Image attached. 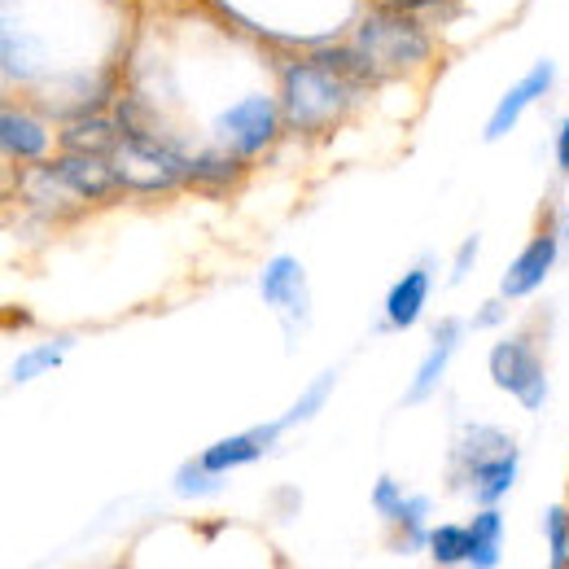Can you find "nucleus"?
I'll return each instance as SVG.
<instances>
[{
  "instance_id": "f257e3e1",
  "label": "nucleus",
  "mask_w": 569,
  "mask_h": 569,
  "mask_svg": "<svg viewBox=\"0 0 569 569\" xmlns=\"http://www.w3.org/2000/svg\"><path fill=\"white\" fill-rule=\"evenodd\" d=\"M351 71H342L338 62H329L325 53H316L311 62H293L284 71V123L298 132H320L329 123H338L359 92Z\"/></svg>"
},
{
  "instance_id": "f03ea898",
  "label": "nucleus",
  "mask_w": 569,
  "mask_h": 569,
  "mask_svg": "<svg viewBox=\"0 0 569 569\" xmlns=\"http://www.w3.org/2000/svg\"><path fill=\"white\" fill-rule=\"evenodd\" d=\"M517 469H521L517 442L491 426H469L451 451V482L469 487L478 508H496L499 499L512 491Z\"/></svg>"
},
{
  "instance_id": "7ed1b4c3",
  "label": "nucleus",
  "mask_w": 569,
  "mask_h": 569,
  "mask_svg": "<svg viewBox=\"0 0 569 569\" xmlns=\"http://www.w3.org/2000/svg\"><path fill=\"white\" fill-rule=\"evenodd\" d=\"M356 53L368 79H381V74H399L426 62L429 36L412 13H381V18H368L359 27Z\"/></svg>"
},
{
  "instance_id": "20e7f679",
  "label": "nucleus",
  "mask_w": 569,
  "mask_h": 569,
  "mask_svg": "<svg viewBox=\"0 0 569 569\" xmlns=\"http://www.w3.org/2000/svg\"><path fill=\"white\" fill-rule=\"evenodd\" d=\"M491 381L530 412L548 403V372L530 338H503L491 347Z\"/></svg>"
},
{
  "instance_id": "39448f33",
  "label": "nucleus",
  "mask_w": 569,
  "mask_h": 569,
  "mask_svg": "<svg viewBox=\"0 0 569 569\" xmlns=\"http://www.w3.org/2000/svg\"><path fill=\"white\" fill-rule=\"evenodd\" d=\"M259 293H263V302L281 316L289 342H298V333H302L307 320H311V293H307V272H302V263H298L293 254L268 259V268L259 272Z\"/></svg>"
},
{
  "instance_id": "423d86ee",
  "label": "nucleus",
  "mask_w": 569,
  "mask_h": 569,
  "mask_svg": "<svg viewBox=\"0 0 569 569\" xmlns=\"http://www.w3.org/2000/svg\"><path fill=\"white\" fill-rule=\"evenodd\" d=\"M214 132H219V144L232 158H254L277 137V106L268 97H246V101H237L232 110L219 114Z\"/></svg>"
},
{
  "instance_id": "0eeeda50",
  "label": "nucleus",
  "mask_w": 569,
  "mask_h": 569,
  "mask_svg": "<svg viewBox=\"0 0 569 569\" xmlns=\"http://www.w3.org/2000/svg\"><path fill=\"white\" fill-rule=\"evenodd\" d=\"M557 254H561V237H557V232H535V237L521 246V254L503 268V277H499V298H508V302L530 298L539 284L548 281V272L557 268Z\"/></svg>"
},
{
  "instance_id": "6e6552de",
  "label": "nucleus",
  "mask_w": 569,
  "mask_h": 569,
  "mask_svg": "<svg viewBox=\"0 0 569 569\" xmlns=\"http://www.w3.org/2000/svg\"><path fill=\"white\" fill-rule=\"evenodd\" d=\"M284 433L281 417L277 421H268V426H254L246 429V433H228V438H219V442H211L198 460L211 469V473H232V469H246V465H259L272 447H277V438Z\"/></svg>"
},
{
  "instance_id": "1a4fd4ad",
  "label": "nucleus",
  "mask_w": 569,
  "mask_h": 569,
  "mask_svg": "<svg viewBox=\"0 0 569 569\" xmlns=\"http://www.w3.org/2000/svg\"><path fill=\"white\" fill-rule=\"evenodd\" d=\"M552 79H557V67H552V62H535L530 71L521 74V79L499 97L496 114H491V123H487V141H503V137L517 128V119H521L539 97H548Z\"/></svg>"
},
{
  "instance_id": "9d476101",
  "label": "nucleus",
  "mask_w": 569,
  "mask_h": 569,
  "mask_svg": "<svg viewBox=\"0 0 569 569\" xmlns=\"http://www.w3.org/2000/svg\"><path fill=\"white\" fill-rule=\"evenodd\" d=\"M53 171H58V180L71 189L74 198H110L114 189H123L110 153H79V149H71L67 158L53 162Z\"/></svg>"
},
{
  "instance_id": "9b49d317",
  "label": "nucleus",
  "mask_w": 569,
  "mask_h": 569,
  "mask_svg": "<svg viewBox=\"0 0 569 569\" xmlns=\"http://www.w3.org/2000/svg\"><path fill=\"white\" fill-rule=\"evenodd\" d=\"M460 338H465V325H460V320H442V325L433 329V342H429V351H426V359H421V368H417V377H412V386H408V395H403V403H426L429 395L442 386L447 363L456 356Z\"/></svg>"
},
{
  "instance_id": "f8f14e48",
  "label": "nucleus",
  "mask_w": 569,
  "mask_h": 569,
  "mask_svg": "<svg viewBox=\"0 0 569 569\" xmlns=\"http://www.w3.org/2000/svg\"><path fill=\"white\" fill-rule=\"evenodd\" d=\"M429 289H433V277H429L426 263L421 268H408L399 281L390 284V293H386V320H381V329H412L426 316Z\"/></svg>"
},
{
  "instance_id": "ddd939ff",
  "label": "nucleus",
  "mask_w": 569,
  "mask_h": 569,
  "mask_svg": "<svg viewBox=\"0 0 569 569\" xmlns=\"http://www.w3.org/2000/svg\"><path fill=\"white\" fill-rule=\"evenodd\" d=\"M503 561V512L478 508L469 521V569H499Z\"/></svg>"
},
{
  "instance_id": "4468645a",
  "label": "nucleus",
  "mask_w": 569,
  "mask_h": 569,
  "mask_svg": "<svg viewBox=\"0 0 569 569\" xmlns=\"http://www.w3.org/2000/svg\"><path fill=\"white\" fill-rule=\"evenodd\" d=\"M0 141H4V153H9V158L36 162V158H44V149H49V132H44L36 119H27V114L4 110V119H0Z\"/></svg>"
},
{
  "instance_id": "2eb2a0df",
  "label": "nucleus",
  "mask_w": 569,
  "mask_h": 569,
  "mask_svg": "<svg viewBox=\"0 0 569 569\" xmlns=\"http://www.w3.org/2000/svg\"><path fill=\"white\" fill-rule=\"evenodd\" d=\"M429 561L438 569H460L469 566V526H456V521H442L429 530Z\"/></svg>"
},
{
  "instance_id": "dca6fc26",
  "label": "nucleus",
  "mask_w": 569,
  "mask_h": 569,
  "mask_svg": "<svg viewBox=\"0 0 569 569\" xmlns=\"http://www.w3.org/2000/svg\"><path fill=\"white\" fill-rule=\"evenodd\" d=\"M67 351H71V338H58V342H40V347L22 351V356L13 359V372H9V381H13V386H27V381L44 377L49 368H58V363L67 359Z\"/></svg>"
},
{
  "instance_id": "f3484780",
  "label": "nucleus",
  "mask_w": 569,
  "mask_h": 569,
  "mask_svg": "<svg viewBox=\"0 0 569 569\" xmlns=\"http://www.w3.org/2000/svg\"><path fill=\"white\" fill-rule=\"evenodd\" d=\"M62 141H67V149H79V153H114L123 132H114V123H106V119H83V123L67 128Z\"/></svg>"
},
{
  "instance_id": "a211bd4d",
  "label": "nucleus",
  "mask_w": 569,
  "mask_h": 569,
  "mask_svg": "<svg viewBox=\"0 0 569 569\" xmlns=\"http://www.w3.org/2000/svg\"><path fill=\"white\" fill-rule=\"evenodd\" d=\"M333 381H338V372H333V368H329V372H320V377H316V381H311V386H307V390L293 399V408H289V412L281 417V426L293 429V426H302V421H311V417H316V412L329 403V395H333Z\"/></svg>"
},
{
  "instance_id": "6ab92c4d",
  "label": "nucleus",
  "mask_w": 569,
  "mask_h": 569,
  "mask_svg": "<svg viewBox=\"0 0 569 569\" xmlns=\"http://www.w3.org/2000/svg\"><path fill=\"white\" fill-rule=\"evenodd\" d=\"M241 176V158L232 153H207V158H189V180L193 184H211V189H223Z\"/></svg>"
},
{
  "instance_id": "aec40b11",
  "label": "nucleus",
  "mask_w": 569,
  "mask_h": 569,
  "mask_svg": "<svg viewBox=\"0 0 569 569\" xmlns=\"http://www.w3.org/2000/svg\"><path fill=\"white\" fill-rule=\"evenodd\" d=\"M219 491H223V473H211L202 460L180 465V473H176V496L180 499H207Z\"/></svg>"
},
{
  "instance_id": "412c9836",
  "label": "nucleus",
  "mask_w": 569,
  "mask_h": 569,
  "mask_svg": "<svg viewBox=\"0 0 569 569\" xmlns=\"http://www.w3.org/2000/svg\"><path fill=\"white\" fill-rule=\"evenodd\" d=\"M543 539H548L552 566L569 569V508L566 503H552V508L543 512Z\"/></svg>"
},
{
  "instance_id": "4be33fe9",
  "label": "nucleus",
  "mask_w": 569,
  "mask_h": 569,
  "mask_svg": "<svg viewBox=\"0 0 569 569\" xmlns=\"http://www.w3.org/2000/svg\"><path fill=\"white\" fill-rule=\"evenodd\" d=\"M403 503H408V491H403L395 478H377V487H372V512H377L386 526H395V521H399Z\"/></svg>"
},
{
  "instance_id": "5701e85b",
  "label": "nucleus",
  "mask_w": 569,
  "mask_h": 569,
  "mask_svg": "<svg viewBox=\"0 0 569 569\" xmlns=\"http://www.w3.org/2000/svg\"><path fill=\"white\" fill-rule=\"evenodd\" d=\"M478 250H482V237H478V232L460 241V250H456V268H451V284H460L465 277H469V272H473V259H478Z\"/></svg>"
},
{
  "instance_id": "b1692460",
  "label": "nucleus",
  "mask_w": 569,
  "mask_h": 569,
  "mask_svg": "<svg viewBox=\"0 0 569 569\" xmlns=\"http://www.w3.org/2000/svg\"><path fill=\"white\" fill-rule=\"evenodd\" d=\"M503 302H508V298H496V302H487V307L473 316V325H478V329H496L499 320H503Z\"/></svg>"
},
{
  "instance_id": "393cba45",
  "label": "nucleus",
  "mask_w": 569,
  "mask_h": 569,
  "mask_svg": "<svg viewBox=\"0 0 569 569\" xmlns=\"http://www.w3.org/2000/svg\"><path fill=\"white\" fill-rule=\"evenodd\" d=\"M557 167H561V176H569V119H561V128H557Z\"/></svg>"
},
{
  "instance_id": "a878e982",
  "label": "nucleus",
  "mask_w": 569,
  "mask_h": 569,
  "mask_svg": "<svg viewBox=\"0 0 569 569\" xmlns=\"http://www.w3.org/2000/svg\"><path fill=\"white\" fill-rule=\"evenodd\" d=\"M561 241L569 246V207H566V223H561Z\"/></svg>"
},
{
  "instance_id": "bb28decb",
  "label": "nucleus",
  "mask_w": 569,
  "mask_h": 569,
  "mask_svg": "<svg viewBox=\"0 0 569 569\" xmlns=\"http://www.w3.org/2000/svg\"><path fill=\"white\" fill-rule=\"evenodd\" d=\"M548 569H557V566H552V561H548Z\"/></svg>"
}]
</instances>
